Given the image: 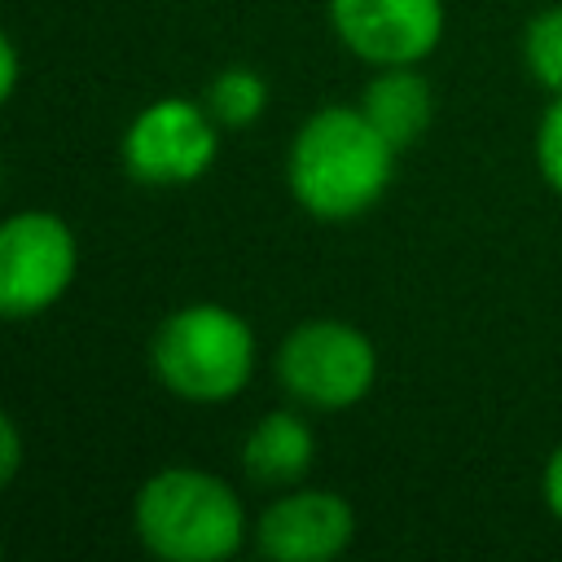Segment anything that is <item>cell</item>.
<instances>
[{
	"label": "cell",
	"instance_id": "cell-7",
	"mask_svg": "<svg viewBox=\"0 0 562 562\" xmlns=\"http://www.w3.org/2000/svg\"><path fill=\"white\" fill-rule=\"evenodd\" d=\"M342 48L369 66H417L443 35V0H329Z\"/></svg>",
	"mask_w": 562,
	"mask_h": 562
},
{
	"label": "cell",
	"instance_id": "cell-16",
	"mask_svg": "<svg viewBox=\"0 0 562 562\" xmlns=\"http://www.w3.org/2000/svg\"><path fill=\"white\" fill-rule=\"evenodd\" d=\"M13 88H18V44H13V35H4V70H0V92H4V97H13Z\"/></svg>",
	"mask_w": 562,
	"mask_h": 562
},
{
	"label": "cell",
	"instance_id": "cell-15",
	"mask_svg": "<svg viewBox=\"0 0 562 562\" xmlns=\"http://www.w3.org/2000/svg\"><path fill=\"white\" fill-rule=\"evenodd\" d=\"M540 492H544V505H549V514L562 522V443L549 452V461H544V479H540Z\"/></svg>",
	"mask_w": 562,
	"mask_h": 562
},
{
	"label": "cell",
	"instance_id": "cell-6",
	"mask_svg": "<svg viewBox=\"0 0 562 562\" xmlns=\"http://www.w3.org/2000/svg\"><path fill=\"white\" fill-rule=\"evenodd\" d=\"M79 246L61 215L18 211L0 228V312L26 321L48 312L75 281Z\"/></svg>",
	"mask_w": 562,
	"mask_h": 562
},
{
	"label": "cell",
	"instance_id": "cell-5",
	"mask_svg": "<svg viewBox=\"0 0 562 562\" xmlns=\"http://www.w3.org/2000/svg\"><path fill=\"white\" fill-rule=\"evenodd\" d=\"M215 119L202 101L189 97H158L149 101L123 132V167L136 184L176 189L206 176L220 154Z\"/></svg>",
	"mask_w": 562,
	"mask_h": 562
},
{
	"label": "cell",
	"instance_id": "cell-10",
	"mask_svg": "<svg viewBox=\"0 0 562 562\" xmlns=\"http://www.w3.org/2000/svg\"><path fill=\"white\" fill-rule=\"evenodd\" d=\"M360 110L369 114V123L395 149H408L430 127L435 97H430V83H426L422 70H413V66H378V75L369 79V88L360 97Z\"/></svg>",
	"mask_w": 562,
	"mask_h": 562
},
{
	"label": "cell",
	"instance_id": "cell-3",
	"mask_svg": "<svg viewBox=\"0 0 562 562\" xmlns=\"http://www.w3.org/2000/svg\"><path fill=\"white\" fill-rule=\"evenodd\" d=\"M158 382L189 404H224L255 373V329L224 303H189L162 316L149 342Z\"/></svg>",
	"mask_w": 562,
	"mask_h": 562
},
{
	"label": "cell",
	"instance_id": "cell-9",
	"mask_svg": "<svg viewBox=\"0 0 562 562\" xmlns=\"http://www.w3.org/2000/svg\"><path fill=\"white\" fill-rule=\"evenodd\" d=\"M312 457L316 430L290 408L263 413L241 439V470L263 487H294L312 470Z\"/></svg>",
	"mask_w": 562,
	"mask_h": 562
},
{
	"label": "cell",
	"instance_id": "cell-12",
	"mask_svg": "<svg viewBox=\"0 0 562 562\" xmlns=\"http://www.w3.org/2000/svg\"><path fill=\"white\" fill-rule=\"evenodd\" d=\"M522 61H527V70L540 88L562 92V4H549L527 22Z\"/></svg>",
	"mask_w": 562,
	"mask_h": 562
},
{
	"label": "cell",
	"instance_id": "cell-8",
	"mask_svg": "<svg viewBox=\"0 0 562 562\" xmlns=\"http://www.w3.org/2000/svg\"><path fill=\"white\" fill-rule=\"evenodd\" d=\"M356 536V514L338 492L303 487L277 496L259 522L255 544L272 562H329L338 558Z\"/></svg>",
	"mask_w": 562,
	"mask_h": 562
},
{
	"label": "cell",
	"instance_id": "cell-14",
	"mask_svg": "<svg viewBox=\"0 0 562 562\" xmlns=\"http://www.w3.org/2000/svg\"><path fill=\"white\" fill-rule=\"evenodd\" d=\"M18 465H22V439H18V422H13V417H4V422H0V479H4V483H13Z\"/></svg>",
	"mask_w": 562,
	"mask_h": 562
},
{
	"label": "cell",
	"instance_id": "cell-4",
	"mask_svg": "<svg viewBox=\"0 0 562 562\" xmlns=\"http://www.w3.org/2000/svg\"><path fill=\"white\" fill-rule=\"evenodd\" d=\"M277 378L290 400L338 413L360 404L378 382V351L373 342L347 321H303L285 334L277 351Z\"/></svg>",
	"mask_w": 562,
	"mask_h": 562
},
{
	"label": "cell",
	"instance_id": "cell-1",
	"mask_svg": "<svg viewBox=\"0 0 562 562\" xmlns=\"http://www.w3.org/2000/svg\"><path fill=\"white\" fill-rule=\"evenodd\" d=\"M395 154L360 105H321L290 140L285 184L307 215L329 224L356 220L386 193Z\"/></svg>",
	"mask_w": 562,
	"mask_h": 562
},
{
	"label": "cell",
	"instance_id": "cell-11",
	"mask_svg": "<svg viewBox=\"0 0 562 562\" xmlns=\"http://www.w3.org/2000/svg\"><path fill=\"white\" fill-rule=\"evenodd\" d=\"M202 105L211 110V119L220 127H250L268 110V79L250 66H224L206 83Z\"/></svg>",
	"mask_w": 562,
	"mask_h": 562
},
{
	"label": "cell",
	"instance_id": "cell-13",
	"mask_svg": "<svg viewBox=\"0 0 562 562\" xmlns=\"http://www.w3.org/2000/svg\"><path fill=\"white\" fill-rule=\"evenodd\" d=\"M536 162H540V176L553 193H562V92H553L549 110L540 114V127H536Z\"/></svg>",
	"mask_w": 562,
	"mask_h": 562
},
{
	"label": "cell",
	"instance_id": "cell-2",
	"mask_svg": "<svg viewBox=\"0 0 562 562\" xmlns=\"http://www.w3.org/2000/svg\"><path fill=\"white\" fill-rule=\"evenodd\" d=\"M132 527L162 562H224L246 540V509L220 474L171 465L140 483Z\"/></svg>",
	"mask_w": 562,
	"mask_h": 562
}]
</instances>
